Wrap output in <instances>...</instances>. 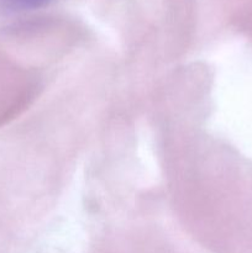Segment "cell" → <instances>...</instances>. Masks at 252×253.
<instances>
[{
  "label": "cell",
  "mask_w": 252,
  "mask_h": 253,
  "mask_svg": "<svg viewBox=\"0 0 252 253\" xmlns=\"http://www.w3.org/2000/svg\"><path fill=\"white\" fill-rule=\"evenodd\" d=\"M2 1L9 5L10 7H14V9L31 10L44 6L51 0H2Z\"/></svg>",
  "instance_id": "1"
}]
</instances>
